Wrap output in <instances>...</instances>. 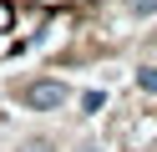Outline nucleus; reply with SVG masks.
<instances>
[{
  "label": "nucleus",
  "mask_w": 157,
  "mask_h": 152,
  "mask_svg": "<svg viewBox=\"0 0 157 152\" xmlns=\"http://www.w3.org/2000/svg\"><path fill=\"white\" fill-rule=\"evenodd\" d=\"M21 96H25V107H31V111H56V107L66 101V86H61V81H31Z\"/></svg>",
  "instance_id": "1"
},
{
  "label": "nucleus",
  "mask_w": 157,
  "mask_h": 152,
  "mask_svg": "<svg viewBox=\"0 0 157 152\" xmlns=\"http://www.w3.org/2000/svg\"><path fill=\"white\" fill-rule=\"evenodd\" d=\"M127 10H132V15H152L157 0H127Z\"/></svg>",
  "instance_id": "2"
},
{
  "label": "nucleus",
  "mask_w": 157,
  "mask_h": 152,
  "mask_svg": "<svg viewBox=\"0 0 157 152\" xmlns=\"http://www.w3.org/2000/svg\"><path fill=\"white\" fill-rule=\"evenodd\" d=\"M21 152H56V147H51V142H46V137H31V142H25Z\"/></svg>",
  "instance_id": "3"
},
{
  "label": "nucleus",
  "mask_w": 157,
  "mask_h": 152,
  "mask_svg": "<svg viewBox=\"0 0 157 152\" xmlns=\"http://www.w3.org/2000/svg\"><path fill=\"white\" fill-rule=\"evenodd\" d=\"M137 81H142V91H157V71H152V66H147V71H142Z\"/></svg>",
  "instance_id": "4"
},
{
  "label": "nucleus",
  "mask_w": 157,
  "mask_h": 152,
  "mask_svg": "<svg viewBox=\"0 0 157 152\" xmlns=\"http://www.w3.org/2000/svg\"><path fill=\"white\" fill-rule=\"evenodd\" d=\"M76 152H96V147H76Z\"/></svg>",
  "instance_id": "5"
}]
</instances>
